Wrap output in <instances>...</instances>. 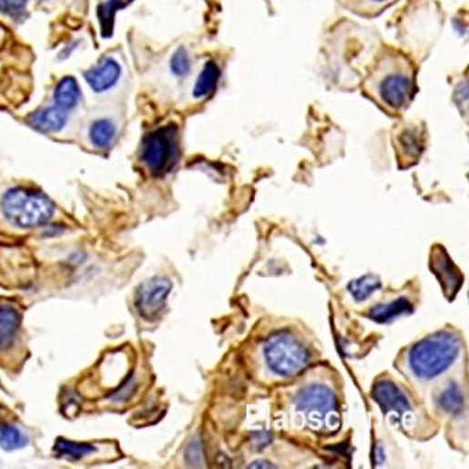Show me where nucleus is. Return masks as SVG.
Masks as SVG:
<instances>
[{"instance_id":"nucleus-1","label":"nucleus","mask_w":469,"mask_h":469,"mask_svg":"<svg viewBox=\"0 0 469 469\" xmlns=\"http://www.w3.org/2000/svg\"><path fill=\"white\" fill-rule=\"evenodd\" d=\"M361 94L386 115L402 116L417 94V66L411 56L385 46L368 68Z\"/></svg>"},{"instance_id":"nucleus-2","label":"nucleus","mask_w":469,"mask_h":469,"mask_svg":"<svg viewBox=\"0 0 469 469\" xmlns=\"http://www.w3.org/2000/svg\"><path fill=\"white\" fill-rule=\"evenodd\" d=\"M460 352V339L450 331L435 332L412 348L409 365L414 375L432 380L447 371Z\"/></svg>"},{"instance_id":"nucleus-3","label":"nucleus","mask_w":469,"mask_h":469,"mask_svg":"<svg viewBox=\"0 0 469 469\" xmlns=\"http://www.w3.org/2000/svg\"><path fill=\"white\" fill-rule=\"evenodd\" d=\"M295 407L313 432L332 434L342 426L339 401L329 386L313 383L301 389L296 396Z\"/></svg>"},{"instance_id":"nucleus-4","label":"nucleus","mask_w":469,"mask_h":469,"mask_svg":"<svg viewBox=\"0 0 469 469\" xmlns=\"http://www.w3.org/2000/svg\"><path fill=\"white\" fill-rule=\"evenodd\" d=\"M2 210L13 226L33 229L43 226L53 218L54 203L43 193L15 188L4 196Z\"/></svg>"},{"instance_id":"nucleus-5","label":"nucleus","mask_w":469,"mask_h":469,"mask_svg":"<svg viewBox=\"0 0 469 469\" xmlns=\"http://www.w3.org/2000/svg\"><path fill=\"white\" fill-rule=\"evenodd\" d=\"M265 360L277 375L292 378L308 368L311 354L292 332L278 331L265 342Z\"/></svg>"},{"instance_id":"nucleus-6","label":"nucleus","mask_w":469,"mask_h":469,"mask_svg":"<svg viewBox=\"0 0 469 469\" xmlns=\"http://www.w3.org/2000/svg\"><path fill=\"white\" fill-rule=\"evenodd\" d=\"M179 133L175 125L149 133L141 147V161L153 175L168 174L179 159Z\"/></svg>"},{"instance_id":"nucleus-7","label":"nucleus","mask_w":469,"mask_h":469,"mask_svg":"<svg viewBox=\"0 0 469 469\" xmlns=\"http://www.w3.org/2000/svg\"><path fill=\"white\" fill-rule=\"evenodd\" d=\"M424 144H426V128H424V126L409 123V125L398 128L395 136H393V146H395L399 167L409 168L412 165L416 164L422 157Z\"/></svg>"},{"instance_id":"nucleus-8","label":"nucleus","mask_w":469,"mask_h":469,"mask_svg":"<svg viewBox=\"0 0 469 469\" xmlns=\"http://www.w3.org/2000/svg\"><path fill=\"white\" fill-rule=\"evenodd\" d=\"M171 291L172 280L168 278H153L148 282H144L138 288V299H136V306L141 317L146 321L158 317Z\"/></svg>"},{"instance_id":"nucleus-9","label":"nucleus","mask_w":469,"mask_h":469,"mask_svg":"<svg viewBox=\"0 0 469 469\" xmlns=\"http://www.w3.org/2000/svg\"><path fill=\"white\" fill-rule=\"evenodd\" d=\"M430 270L442 285L443 292L448 301H453L460 292L464 277L457 265L454 264L450 255L443 246H434L430 254Z\"/></svg>"},{"instance_id":"nucleus-10","label":"nucleus","mask_w":469,"mask_h":469,"mask_svg":"<svg viewBox=\"0 0 469 469\" xmlns=\"http://www.w3.org/2000/svg\"><path fill=\"white\" fill-rule=\"evenodd\" d=\"M372 398L382 407L383 413H393L403 420L411 412V403L403 392L391 381H380L372 389Z\"/></svg>"},{"instance_id":"nucleus-11","label":"nucleus","mask_w":469,"mask_h":469,"mask_svg":"<svg viewBox=\"0 0 469 469\" xmlns=\"http://www.w3.org/2000/svg\"><path fill=\"white\" fill-rule=\"evenodd\" d=\"M122 75V66L113 58L100 59L97 66L85 72V81L97 94H103L106 90L112 89L117 84Z\"/></svg>"},{"instance_id":"nucleus-12","label":"nucleus","mask_w":469,"mask_h":469,"mask_svg":"<svg viewBox=\"0 0 469 469\" xmlns=\"http://www.w3.org/2000/svg\"><path fill=\"white\" fill-rule=\"evenodd\" d=\"M28 123L36 130L43 131V133H58L68 123V112L61 109L59 106H50V107L33 113L28 117Z\"/></svg>"},{"instance_id":"nucleus-13","label":"nucleus","mask_w":469,"mask_h":469,"mask_svg":"<svg viewBox=\"0 0 469 469\" xmlns=\"http://www.w3.org/2000/svg\"><path fill=\"white\" fill-rule=\"evenodd\" d=\"M22 324V314L10 303H0V352L16 342Z\"/></svg>"},{"instance_id":"nucleus-14","label":"nucleus","mask_w":469,"mask_h":469,"mask_svg":"<svg viewBox=\"0 0 469 469\" xmlns=\"http://www.w3.org/2000/svg\"><path fill=\"white\" fill-rule=\"evenodd\" d=\"M396 2L398 0H337V5L352 15L372 19V17L381 16Z\"/></svg>"},{"instance_id":"nucleus-15","label":"nucleus","mask_w":469,"mask_h":469,"mask_svg":"<svg viewBox=\"0 0 469 469\" xmlns=\"http://www.w3.org/2000/svg\"><path fill=\"white\" fill-rule=\"evenodd\" d=\"M81 99V87L74 76H66L56 84L54 90V103L61 109L72 110Z\"/></svg>"},{"instance_id":"nucleus-16","label":"nucleus","mask_w":469,"mask_h":469,"mask_svg":"<svg viewBox=\"0 0 469 469\" xmlns=\"http://www.w3.org/2000/svg\"><path fill=\"white\" fill-rule=\"evenodd\" d=\"M413 311V306L411 301L404 298L396 299V301L386 303V305H378L371 309L368 317L378 323H391L398 317L403 314H411Z\"/></svg>"},{"instance_id":"nucleus-17","label":"nucleus","mask_w":469,"mask_h":469,"mask_svg":"<svg viewBox=\"0 0 469 469\" xmlns=\"http://www.w3.org/2000/svg\"><path fill=\"white\" fill-rule=\"evenodd\" d=\"M127 0H105L97 7V19H99L100 35L102 37H112L115 30L116 13L127 5Z\"/></svg>"},{"instance_id":"nucleus-18","label":"nucleus","mask_w":469,"mask_h":469,"mask_svg":"<svg viewBox=\"0 0 469 469\" xmlns=\"http://www.w3.org/2000/svg\"><path fill=\"white\" fill-rule=\"evenodd\" d=\"M219 76H220L219 66L213 61H208L199 76H198L195 87H193V97L196 99H202V97L213 94L216 85H218Z\"/></svg>"},{"instance_id":"nucleus-19","label":"nucleus","mask_w":469,"mask_h":469,"mask_svg":"<svg viewBox=\"0 0 469 469\" xmlns=\"http://www.w3.org/2000/svg\"><path fill=\"white\" fill-rule=\"evenodd\" d=\"M54 453L61 458L66 460L78 461L87 457L90 454L97 453V447L87 443H75L66 440V438H58L54 444Z\"/></svg>"},{"instance_id":"nucleus-20","label":"nucleus","mask_w":469,"mask_h":469,"mask_svg":"<svg viewBox=\"0 0 469 469\" xmlns=\"http://www.w3.org/2000/svg\"><path fill=\"white\" fill-rule=\"evenodd\" d=\"M89 138L97 148H109L116 138L115 125L107 118H100L90 126Z\"/></svg>"},{"instance_id":"nucleus-21","label":"nucleus","mask_w":469,"mask_h":469,"mask_svg":"<svg viewBox=\"0 0 469 469\" xmlns=\"http://www.w3.org/2000/svg\"><path fill=\"white\" fill-rule=\"evenodd\" d=\"M381 286H382V283H381L380 278L376 277V275L368 274L350 282L348 291H350L355 301H364L371 298V295L375 293L376 291H380Z\"/></svg>"},{"instance_id":"nucleus-22","label":"nucleus","mask_w":469,"mask_h":469,"mask_svg":"<svg viewBox=\"0 0 469 469\" xmlns=\"http://www.w3.org/2000/svg\"><path fill=\"white\" fill-rule=\"evenodd\" d=\"M28 444V438L22 430L12 424H0V448L5 451H16Z\"/></svg>"},{"instance_id":"nucleus-23","label":"nucleus","mask_w":469,"mask_h":469,"mask_svg":"<svg viewBox=\"0 0 469 469\" xmlns=\"http://www.w3.org/2000/svg\"><path fill=\"white\" fill-rule=\"evenodd\" d=\"M440 406L450 413L457 414L463 412L464 399L461 395L460 389L455 383H450L447 388L443 391L440 396Z\"/></svg>"},{"instance_id":"nucleus-24","label":"nucleus","mask_w":469,"mask_h":469,"mask_svg":"<svg viewBox=\"0 0 469 469\" xmlns=\"http://www.w3.org/2000/svg\"><path fill=\"white\" fill-rule=\"evenodd\" d=\"M171 71L177 76H185L190 71V58L185 48H179L171 58Z\"/></svg>"},{"instance_id":"nucleus-25","label":"nucleus","mask_w":469,"mask_h":469,"mask_svg":"<svg viewBox=\"0 0 469 469\" xmlns=\"http://www.w3.org/2000/svg\"><path fill=\"white\" fill-rule=\"evenodd\" d=\"M25 6L27 0H0V12L13 19L22 16L25 12Z\"/></svg>"},{"instance_id":"nucleus-26","label":"nucleus","mask_w":469,"mask_h":469,"mask_svg":"<svg viewBox=\"0 0 469 469\" xmlns=\"http://www.w3.org/2000/svg\"><path fill=\"white\" fill-rule=\"evenodd\" d=\"M254 437V443L259 444V447H265L270 443V433H255Z\"/></svg>"},{"instance_id":"nucleus-27","label":"nucleus","mask_w":469,"mask_h":469,"mask_svg":"<svg viewBox=\"0 0 469 469\" xmlns=\"http://www.w3.org/2000/svg\"><path fill=\"white\" fill-rule=\"evenodd\" d=\"M274 465H270V464L265 463V461H257V463L251 464L250 468H272Z\"/></svg>"},{"instance_id":"nucleus-28","label":"nucleus","mask_w":469,"mask_h":469,"mask_svg":"<svg viewBox=\"0 0 469 469\" xmlns=\"http://www.w3.org/2000/svg\"><path fill=\"white\" fill-rule=\"evenodd\" d=\"M128 4H130V2H133V0H127Z\"/></svg>"}]
</instances>
